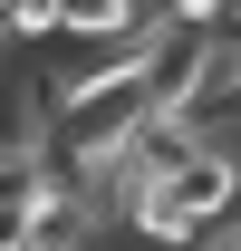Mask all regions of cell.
Segmentation results:
<instances>
[{
    "mask_svg": "<svg viewBox=\"0 0 241 251\" xmlns=\"http://www.w3.org/2000/svg\"><path fill=\"white\" fill-rule=\"evenodd\" d=\"M0 135H10V87H0Z\"/></svg>",
    "mask_w": 241,
    "mask_h": 251,
    "instance_id": "cell-6",
    "label": "cell"
},
{
    "mask_svg": "<svg viewBox=\"0 0 241 251\" xmlns=\"http://www.w3.org/2000/svg\"><path fill=\"white\" fill-rule=\"evenodd\" d=\"M232 20H241V0H232Z\"/></svg>",
    "mask_w": 241,
    "mask_h": 251,
    "instance_id": "cell-7",
    "label": "cell"
},
{
    "mask_svg": "<svg viewBox=\"0 0 241 251\" xmlns=\"http://www.w3.org/2000/svg\"><path fill=\"white\" fill-rule=\"evenodd\" d=\"M135 29H145L135 0H68V39H87V49H125Z\"/></svg>",
    "mask_w": 241,
    "mask_h": 251,
    "instance_id": "cell-4",
    "label": "cell"
},
{
    "mask_svg": "<svg viewBox=\"0 0 241 251\" xmlns=\"http://www.w3.org/2000/svg\"><path fill=\"white\" fill-rule=\"evenodd\" d=\"M135 10H145V20H164V10H174V0H135Z\"/></svg>",
    "mask_w": 241,
    "mask_h": 251,
    "instance_id": "cell-5",
    "label": "cell"
},
{
    "mask_svg": "<svg viewBox=\"0 0 241 251\" xmlns=\"http://www.w3.org/2000/svg\"><path fill=\"white\" fill-rule=\"evenodd\" d=\"M87 232H96V203L68 174H39V193H29V251H87Z\"/></svg>",
    "mask_w": 241,
    "mask_h": 251,
    "instance_id": "cell-3",
    "label": "cell"
},
{
    "mask_svg": "<svg viewBox=\"0 0 241 251\" xmlns=\"http://www.w3.org/2000/svg\"><path fill=\"white\" fill-rule=\"evenodd\" d=\"M48 87V116H58V164L77 174H106V164L164 116L154 97V68H145V39H125L116 68H87V77H39Z\"/></svg>",
    "mask_w": 241,
    "mask_h": 251,
    "instance_id": "cell-1",
    "label": "cell"
},
{
    "mask_svg": "<svg viewBox=\"0 0 241 251\" xmlns=\"http://www.w3.org/2000/svg\"><path fill=\"white\" fill-rule=\"evenodd\" d=\"M164 184H174V213L193 222V232H212V222L241 213V155L222 145V135H203L183 164H164Z\"/></svg>",
    "mask_w": 241,
    "mask_h": 251,
    "instance_id": "cell-2",
    "label": "cell"
}]
</instances>
